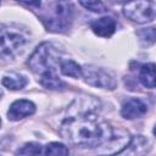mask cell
<instances>
[{
    "label": "cell",
    "mask_w": 156,
    "mask_h": 156,
    "mask_svg": "<svg viewBox=\"0 0 156 156\" xmlns=\"http://www.w3.org/2000/svg\"><path fill=\"white\" fill-rule=\"evenodd\" d=\"M101 104L93 96H79L67 108V115L60 126V134L68 143L96 149L105 146L115 133L108 123L99 121Z\"/></svg>",
    "instance_id": "1"
},
{
    "label": "cell",
    "mask_w": 156,
    "mask_h": 156,
    "mask_svg": "<svg viewBox=\"0 0 156 156\" xmlns=\"http://www.w3.org/2000/svg\"><path fill=\"white\" fill-rule=\"evenodd\" d=\"M74 18V6L71 0H55L41 16V21L46 29L56 33L67 32Z\"/></svg>",
    "instance_id": "2"
},
{
    "label": "cell",
    "mask_w": 156,
    "mask_h": 156,
    "mask_svg": "<svg viewBox=\"0 0 156 156\" xmlns=\"http://www.w3.org/2000/svg\"><path fill=\"white\" fill-rule=\"evenodd\" d=\"M61 63V54L56 46L51 43H41L33 51L28 58V67L30 71L38 76H45L49 73H55L57 66Z\"/></svg>",
    "instance_id": "3"
},
{
    "label": "cell",
    "mask_w": 156,
    "mask_h": 156,
    "mask_svg": "<svg viewBox=\"0 0 156 156\" xmlns=\"http://www.w3.org/2000/svg\"><path fill=\"white\" fill-rule=\"evenodd\" d=\"M29 39L27 34L12 26H2L1 29V56L12 58L18 55L23 48L28 44Z\"/></svg>",
    "instance_id": "4"
},
{
    "label": "cell",
    "mask_w": 156,
    "mask_h": 156,
    "mask_svg": "<svg viewBox=\"0 0 156 156\" xmlns=\"http://www.w3.org/2000/svg\"><path fill=\"white\" fill-rule=\"evenodd\" d=\"M123 15L136 23L151 22L156 16V6L152 0H129L123 5Z\"/></svg>",
    "instance_id": "5"
},
{
    "label": "cell",
    "mask_w": 156,
    "mask_h": 156,
    "mask_svg": "<svg viewBox=\"0 0 156 156\" xmlns=\"http://www.w3.org/2000/svg\"><path fill=\"white\" fill-rule=\"evenodd\" d=\"M83 78L85 83L89 85L101 88V89H107V90H113L117 87V80L115 77L106 69L91 65H87L83 67Z\"/></svg>",
    "instance_id": "6"
},
{
    "label": "cell",
    "mask_w": 156,
    "mask_h": 156,
    "mask_svg": "<svg viewBox=\"0 0 156 156\" xmlns=\"http://www.w3.org/2000/svg\"><path fill=\"white\" fill-rule=\"evenodd\" d=\"M147 112V106L144 101L136 98L128 99L123 102L121 108V115L126 119H135L143 117Z\"/></svg>",
    "instance_id": "7"
},
{
    "label": "cell",
    "mask_w": 156,
    "mask_h": 156,
    "mask_svg": "<svg viewBox=\"0 0 156 156\" xmlns=\"http://www.w3.org/2000/svg\"><path fill=\"white\" fill-rule=\"evenodd\" d=\"M34 112H35V105L29 100L21 99V100L15 101L10 106L7 111V117L11 121H18L24 117L32 116Z\"/></svg>",
    "instance_id": "8"
},
{
    "label": "cell",
    "mask_w": 156,
    "mask_h": 156,
    "mask_svg": "<svg viewBox=\"0 0 156 156\" xmlns=\"http://www.w3.org/2000/svg\"><path fill=\"white\" fill-rule=\"evenodd\" d=\"M90 28L96 35L107 38V37H111L115 33L116 21L110 16H105V17H101V18H98V20L93 21L90 23Z\"/></svg>",
    "instance_id": "9"
},
{
    "label": "cell",
    "mask_w": 156,
    "mask_h": 156,
    "mask_svg": "<svg viewBox=\"0 0 156 156\" xmlns=\"http://www.w3.org/2000/svg\"><path fill=\"white\" fill-rule=\"evenodd\" d=\"M139 82L149 89L156 88V63L149 62L140 67Z\"/></svg>",
    "instance_id": "10"
},
{
    "label": "cell",
    "mask_w": 156,
    "mask_h": 156,
    "mask_svg": "<svg viewBox=\"0 0 156 156\" xmlns=\"http://www.w3.org/2000/svg\"><path fill=\"white\" fill-rule=\"evenodd\" d=\"M149 150V140L143 135H135L133 136L124 150H122L119 154H128V155H140Z\"/></svg>",
    "instance_id": "11"
},
{
    "label": "cell",
    "mask_w": 156,
    "mask_h": 156,
    "mask_svg": "<svg viewBox=\"0 0 156 156\" xmlns=\"http://www.w3.org/2000/svg\"><path fill=\"white\" fill-rule=\"evenodd\" d=\"M2 85L10 90H21L28 84L27 77L20 74V73H10L7 76L2 77L1 80Z\"/></svg>",
    "instance_id": "12"
},
{
    "label": "cell",
    "mask_w": 156,
    "mask_h": 156,
    "mask_svg": "<svg viewBox=\"0 0 156 156\" xmlns=\"http://www.w3.org/2000/svg\"><path fill=\"white\" fill-rule=\"evenodd\" d=\"M39 82L44 88L51 89V90H63L66 88V83L56 74V72L41 76L39 78Z\"/></svg>",
    "instance_id": "13"
},
{
    "label": "cell",
    "mask_w": 156,
    "mask_h": 156,
    "mask_svg": "<svg viewBox=\"0 0 156 156\" xmlns=\"http://www.w3.org/2000/svg\"><path fill=\"white\" fill-rule=\"evenodd\" d=\"M60 69H61L62 74H65L67 77H72V78L83 77V68L77 62H74L73 60H63V61H61Z\"/></svg>",
    "instance_id": "14"
},
{
    "label": "cell",
    "mask_w": 156,
    "mask_h": 156,
    "mask_svg": "<svg viewBox=\"0 0 156 156\" xmlns=\"http://www.w3.org/2000/svg\"><path fill=\"white\" fill-rule=\"evenodd\" d=\"M136 37L139 38V41L141 46L147 48L156 43V28L149 27V28H141L136 30Z\"/></svg>",
    "instance_id": "15"
},
{
    "label": "cell",
    "mask_w": 156,
    "mask_h": 156,
    "mask_svg": "<svg viewBox=\"0 0 156 156\" xmlns=\"http://www.w3.org/2000/svg\"><path fill=\"white\" fill-rule=\"evenodd\" d=\"M79 2L83 7H85L89 11H93V12L101 13V12L106 11V6L101 0H79Z\"/></svg>",
    "instance_id": "16"
},
{
    "label": "cell",
    "mask_w": 156,
    "mask_h": 156,
    "mask_svg": "<svg viewBox=\"0 0 156 156\" xmlns=\"http://www.w3.org/2000/svg\"><path fill=\"white\" fill-rule=\"evenodd\" d=\"M41 145L38 143H27L16 151V155H39L41 154Z\"/></svg>",
    "instance_id": "17"
},
{
    "label": "cell",
    "mask_w": 156,
    "mask_h": 156,
    "mask_svg": "<svg viewBox=\"0 0 156 156\" xmlns=\"http://www.w3.org/2000/svg\"><path fill=\"white\" fill-rule=\"evenodd\" d=\"M45 155H68V149L61 143H50L45 146Z\"/></svg>",
    "instance_id": "18"
},
{
    "label": "cell",
    "mask_w": 156,
    "mask_h": 156,
    "mask_svg": "<svg viewBox=\"0 0 156 156\" xmlns=\"http://www.w3.org/2000/svg\"><path fill=\"white\" fill-rule=\"evenodd\" d=\"M24 5L28 6H33V7H40L41 6V0H17Z\"/></svg>",
    "instance_id": "19"
},
{
    "label": "cell",
    "mask_w": 156,
    "mask_h": 156,
    "mask_svg": "<svg viewBox=\"0 0 156 156\" xmlns=\"http://www.w3.org/2000/svg\"><path fill=\"white\" fill-rule=\"evenodd\" d=\"M113 2H122V1H126V0H112Z\"/></svg>",
    "instance_id": "20"
},
{
    "label": "cell",
    "mask_w": 156,
    "mask_h": 156,
    "mask_svg": "<svg viewBox=\"0 0 156 156\" xmlns=\"http://www.w3.org/2000/svg\"><path fill=\"white\" fill-rule=\"evenodd\" d=\"M154 134L156 135V126H155V128H154Z\"/></svg>",
    "instance_id": "21"
}]
</instances>
